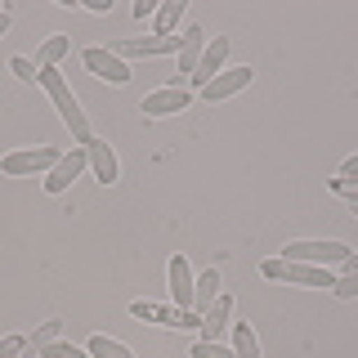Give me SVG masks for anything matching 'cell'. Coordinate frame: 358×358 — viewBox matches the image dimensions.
Listing matches in <instances>:
<instances>
[{
    "label": "cell",
    "mask_w": 358,
    "mask_h": 358,
    "mask_svg": "<svg viewBox=\"0 0 358 358\" xmlns=\"http://www.w3.org/2000/svg\"><path fill=\"white\" fill-rule=\"evenodd\" d=\"M36 81H41V90H45V94H50V103L59 108L63 126L72 130V139H76V143H81V148H85V143L94 139V130H90V121H85L81 103H76V94H72V90H67V81H63L59 72H54V67H45V72L36 76Z\"/></svg>",
    "instance_id": "1"
},
{
    "label": "cell",
    "mask_w": 358,
    "mask_h": 358,
    "mask_svg": "<svg viewBox=\"0 0 358 358\" xmlns=\"http://www.w3.org/2000/svg\"><path fill=\"white\" fill-rule=\"evenodd\" d=\"M350 251H354V246H345V242H336V238H327V242H287L282 246V260L313 264V268H331V264H341Z\"/></svg>",
    "instance_id": "2"
},
{
    "label": "cell",
    "mask_w": 358,
    "mask_h": 358,
    "mask_svg": "<svg viewBox=\"0 0 358 358\" xmlns=\"http://www.w3.org/2000/svg\"><path fill=\"white\" fill-rule=\"evenodd\" d=\"M260 273L268 282H296V287H336L331 268H313V264H291V260H264Z\"/></svg>",
    "instance_id": "3"
},
{
    "label": "cell",
    "mask_w": 358,
    "mask_h": 358,
    "mask_svg": "<svg viewBox=\"0 0 358 358\" xmlns=\"http://www.w3.org/2000/svg\"><path fill=\"white\" fill-rule=\"evenodd\" d=\"M184 45V31L179 36H134V41H112L108 50L117 59H162V54H179Z\"/></svg>",
    "instance_id": "4"
},
{
    "label": "cell",
    "mask_w": 358,
    "mask_h": 358,
    "mask_svg": "<svg viewBox=\"0 0 358 358\" xmlns=\"http://www.w3.org/2000/svg\"><path fill=\"white\" fill-rule=\"evenodd\" d=\"M59 162H63L59 148H31V152H9L0 162V171L5 175H50Z\"/></svg>",
    "instance_id": "5"
},
{
    "label": "cell",
    "mask_w": 358,
    "mask_h": 358,
    "mask_svg": "<svg viewBox=\"0 0 358 358\" xmlns=\"http://www.w3.org/2000/svg\"><path fill=\"white\" fill-rule=\"evenodd\" d=\"M130 318H139V322H162V327H179V331H188V327H201V313L193 309H162V305H152V300H134L130 305Z\"/></svg>",
    "instance_id": "6"
},
{
    "label": "cell",
    "mask_w": 358,
    "mask_h": 358,
    "mask_svg": "<svg viewBox=\"0 0 358 358\" xmlns=\"http://www.w3.org/2000/svg\"><path fill=\"white\" fill-rule=\"evenodd\" d=\"M81 59H85V67L99 76V81H112V85H126V81H130V67H126V59H117V54L103 50V45H90Z\"/></svg>",
    "instance_id": "7"
},
{
    "label": "cell",
    "mask_w": 358,
    "mask_h": 358,
    "mask_svg": "<svg viewBox=\"0 0 358 358\" xmlns=\"http://www.w3.org/2000/svg\"><path fill=\"white\" fill-rule=\"evenodd\" d=\"M193 103V94H188L184 85H166V90H152V94H143V117H175V112H184Z\"/></svg>",
    "instance_id": "8"
},
{
    "label": "cell",
    "mask_w": 358,
    "mask_h": 358,
    "mask_svg": "<svg viewBox=\"0 0 358 358\" xmlns=\"http://www.w3.org/2000/svg\"><path fill=\"white\" fill-rule=\"evenodd\" d=\"M85 166H90V152L81 148V143H76V148L67 152V157H63L59 166H54L50 175H45V193H67V188H72V179L81 175Z\"/></svg>",
    "instance_id": "9"
},
{
    "label": "cell",
    "mask_w": 358,
    "mask_h": 358,
    "mask_svg": "<svg viewBox=\"0 0 358 358\" xmlns=\"http://www.w3.org/2000/svg\"><path fill=\"white\" fill-rule=\"evenodd\" d=\"M224 59H229V36L206 41V54H201V63L193 67V76H188V81H193L197 90H206V85H210V81H215V76L224 72Z\"/></svg>",
    "instance_id": "10"
},
{
    "label": "cell",
    "mask_w": 358,
    "mask_h": 358,
    "mask_svg": "<svg viewBox=\"0 0 358 358\" xmlns=\"http://www.w3.org/2000/svg\"><path fill=\"white\" fill-rule=\"evenodd\" d=\"M229 327H233V296H220L215 305L201 313V327L197 331H201V341H220Z\"/></svg>",
    "instance_id": "11"
},
{
    "label": "cell",
    "mask_w": 358,
    "mask_h": 358,
    "mask_svg": "<svg viewBox=\"0 0 358 358\" xmlns=\"http://www.w3.org/2000/svg\"><path fill=\"white\" fill-rule=\"evenodd\" d=\"M251 76H255L251 67H229V72H220L215 81H210L206 90H201V94H206L210 103H215V99H233L238 90H246V85H251Z\"/></svg>",
    "instance_id": "12"
},
{
    "label": "cell",
    "mask_w": 358,
    "mask_h": 358,
    "mask_svg": "<svg viewBox=\"0 0 358 358\" xmlns=\"http://www.w3.org/2000/svg\"><path fill=\"white\" fill-rule=\"evenodd\" d=\"M85 152H90V166H94V179L99 184H117V152L108 148V139H90L85 143Z\"/></svg>",
    "instance_id": "13"
},
{
    "label": "cell",
    "mask_w": 358,
    "mask_h": 358,
    "mask_svg": "<svg viewBox=\"0 0 358 358\" xmlns=\"http://www.w3.org/2000/svg\"><path fill=\"white\" fill-rule=\"evenodd\" d=\"M171 296L179 309H193V268H188L184 255H171Z\"/></svg>",
    "instance_id": "14"
},
{
    "label": "cell",
    "mask_w": 358,
    "mask_h": 358,
    "mask_svg": "<svg viewBox=\"0 0 358 358\" xmlns=\"http://www.w3.org/2000/svg\"><path fill=\"white\" fill-rule=\"evenodd\" d=\"M201 54H206V31L188 27L184 31V45H179V76H193V67L201 63ZM179 76H175V85H179Z\"/></svg>",
    "instance_id": "15"
},
{
    "label": "cell",
    "mask_w": 358,
    "mask_h": 358,
    "mask_svg": "<svg viewBox=\"0 0 358 358\" xmlns=\"http://www.w3.org/2000/svg\"><path fill=\"white\" fill-rule=\"evenodd\" d=\"M188 0H166V5H157V18H152V36H175L179 31V18H184Z\"/></svg>",
    "instance_id": "16"
},
{
    "label": "cell",
    "mask_w": 358,
    "mask_h": 358,
    "mask_svg": "<svg viewBox=\"0 0 358 358\" xmlns=\"http://www.w3.org/2000/svg\"><path fill=\"white\" fill-rule=\"evenodd\" d=\"M215 300H220V273H215V268H206V273L193 282V313H206Z\"/></svg>",
    "instance_id": "17"
},
{
    "label": "cell",
    "mask_w": 358,
    "mask_h": 358,
    "mask_svg": "<svg viewBox=\"0 0 358 358\" xmlns=\"http://www.w3.org/2000/svg\"><path fill=\"white\" fill-rule=\"evenodd\" d=\"M67 50H72V41H67V36H59V31L45 36L41 41V54H36V67H41V72H45V67H59V59H67Z\"/></svg>",
    "instance_id": "18"
},
{
    "label": "cell",
    "mask_w": 358,
    "mask_h": 358,
    "mask_svg": "<svg viewBox=\"0 0 358 358\" xmlns=\"http://www.w3.org/2000/svg\"><path fill=\"white\" fill-rule=\"evenodd\" d=\"M233 354L238 358H260V341L246 322H233Z\"/></svg>",
    "instance_id": "19"
},
{
    "label": "cell",
    "mask_w": 358,
    "mask_h": 358,
    "mask_svg": "<svg viewBox=\"0 0 358 358\" xmlns=\"http://www.w3.org/2000/svg\"><path fill=\"white\" fill-rule=\"evenodd\" d=\"M85 350H90V358H134V354L126 350V345H121V341H112V336H90V345H85Z\"/></svg>",
    "instance_id": "20"
},
{
    "label": "cell",
    "mask_w": 358,
    "mask_h": 358,
    "mask_svg": "<svg viewBox=\"0 0 358 358\" xmlns=\"http://www.w3.org/2000/svg\"><path fill=\"white\" fill-rule=\"evenodd\" d=\"M59 336H63V322H59V318H50V322H41V327L27 336V345H31V350H45V345H54Z\"/></svg>",
    "instance_id": "21"
},
{
    "label": "cell",
    "mask_w": 358,
    "mask_h": 358,
    "mask_svg": "<svg viewBox=\"0 0 358 358\" xmlns=\"http://www.w3.org/2000/svg\"><path fill=\"white\" fill-rule=\"evenodd\" d=\"M188 358H238L233 350H224L220 341H197L193 350H188Z\"/></svg>",
    "instance_id": "22"
},
{
    "label": "cell",
    "mask_w": 358,
    "mask_h": 358,
    "mask_svg": "<svg viewBox=\"0 0 358 358\" xmlns=\"http://www.w3.org/2000/svg\"><path fill=\"white\" fill-rule=\"evenodd\" d=\"M41 358H90V350H76V345H63V341H54V345H45V350H36Z\"/></svg>",
    "instance_id": "23"
},
{
    "label": "cell",
    "mask_w": 358,
    "mask_h": 358,
    "mask_svg": "<svg viewBox=\"0 0 358 358\" xmlns=\"http://www.w3.org/2000/svg\"><path fill=\"white\" fill-rule=\"evenodd\" d=\"M336 296H341V300H354L358 296V273H341V278H336Z\"/></svg>",
    "instance_id": "24"
},
{
    "label": "cell",
    "mask_w": 358,
    "mask_h": 358,
    "mask_svg": "<svg viewBox=\"0 0 358 358\" xmlns=\"http://www.w3.org/2000/svg\"><path fill=\"white\" fill-rule=\"evenodd\" d=\"M22 350H27V336H5L0 341V358H18Z\"/></svg>",
    "instance_id": "25"
},
{
    "label": "cell",
    "mask_w": 358,
    "mask_h": 358,
    "mask_svg": "<svg viewBox=\"0 0 358 358\" xmlns=\"http://www.w3.org/2000/svg\"><path fill=\"white\" fill-rule=\"evenodd\" d=\"M9 67H14V76H18V81H36V76H41V67L31 63V59H14Z\"/></svg>",
    "instance_id": "26"
},
{
    "label": "cell",
    "mask_w": 358,
    "mask_h": 358,
    "mask_svg": "<svg viewBox=\"0 0 358 358\" xmlns=\"http://www.w3.org/2000/svg\"><path fill=\"white\" fill-rule=\"evenodd\" d=\"M134 18H157V5H152V0H134Z\"/></svg>",
    "instance_id": "27"
},
{
    "label": "cell",
    "mask_w": 358,
    "mask_h": 358,
    "mask_svg": "<svg viewBox=\"0 0 358 358\" xmlns=\"http://www.w3.org/2000/svg\"><path fill=\"white\" fill-rule=\"evenodd\" d=\"M341 179H358V157H350V162H345V171H341Z\"/></svg>",
    "instance_id": "28"
},
{
    "label": "cell",
    "mask_w": 358,
    "mask_h": 358,
    "mask_svg": "<svg viewBox=\"0 0 358 358\" xmlns=\"http://www.w3.org/2000/svg\"><path fill=\"white\" fill-rule=\"evenodd\" d=\"M85 9H94V14H108V9H112V0H85Z\"/></svg>",
    "instance_id": "29"
},
{
    "label": "cell",
    "mask_w": 358,
    "mask_h": 358,
    "mask_svg": "<svg viewBox=\"0 0 358 358\" xmlns=\"http://www.w3.org/2000/svg\"><path fill=\"white\" fill-rule=\"evenodd\" d=\"M9 31V9H0V36Z\"/></svg>",
    "instance_id": "30"
}]
</instances>
